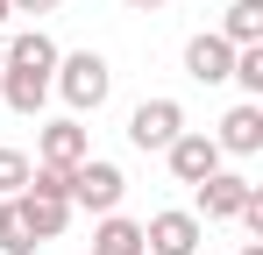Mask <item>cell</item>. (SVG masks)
Returning a JSON list of instances; mask_svg holds the SVG:
<instances>
[{
	"mask_svg": "<svg viewBox=\"0 0 263 255\" xmlns=\"http://www.w3.org/2000/svg\"><path fill=\"white\" fill-rule=\"evenodd\" d=\"M57 42L43 29H22V36H7V57H0V99L22 114V121H36L50 99V78H57Z\"/></svg>",
	"mask_w": 263,
	"mask_h": 255,
	"instance_id": "6da1fadb",
	"label": "cell"
},
{
	"mask_svg": "<svg viewBox=\"0 0 263 255\" xmlns=\"http://www.w3.org/2000/svg\"><path fill=\"white\" fill-rule=\"evenodd\" d=\"M50 92H57L71 114H100V107H107V92H114V64H107L100 50H71V57H57Z\"/></svg>",
	"mask_w": 263,
	"mask_h": 255,
	"instance_id": "7a4b0ae2",
	"label": "cell"
},
{
	"mask_svg": "<svg viewBox=\"0 0 263 255\" xmlns=\"http://www.w3.org/2000/svg\"><path fill=\"white\" fill-rule=\"evenodd\" d=\"M64 192H71V213H121L128 177H121V163H107V156H86L79 170H64Z\"/></svg>",
	"mask_w": 263,
	"mask_h": 255,
	"instance_id": "3957f363",
	"label": "cell"
},
{
	"mask_svg": "<svg viewBox=\"0 0 263 255\" xmlns=\"http://www.w3.org/2000/svg\"><path fill=\"white\" fill-rule=\"evenodd\" d=\"M92 156V128L79 114H64V121H36V163L43 170H79Z\"/></svg>",
	"mask_w": 263,
	"mask_h": 255,
	"instance_id": "277c9868",
	"label": "cell"
},
{
	"mask_svg": "<svg viewBox=\"0 0 263 255\" xmlns=\"http://www.w3.org/2000/svg\"><path fill=\"white\" fill-rule=\"evenodd\" d=\"M178 135H185V107H178L171 92H157V99H142V107L128 114V142L142 149V156H149V149L164 156V149H171Z\"/></svg>",
	"mask_w": 263,
	"mask_h": 255,
	"instance_id": "5b68a950",
	"label": "cell"
},
{
	"mask_svg": "<svg viewBox=\"0 0 263 255\" xmlns=\"http://www.w3.org/2000/svg\"><path fill=\"white\" fill-rule=\"evenodd\" d=\"M199 241H206V227H199V213L185 206H164L142 220V248L149 255H199Z\"/></svg>",
	"mask_w": 263,
	"mask_h": 255,
	"instance_id": "8992f818",
	"label": "cell"
},
{
	"mask_svg": "<svg viewBox=\"0 0 263 255\" xmlns=\"http://www.w3.org/2000/svg\"><path fill=\"white\" fill-rule=\"evenodd\" d=\"M185 78L192 85H228L235 78V42L220 36V29H199V36L185 42Z\"/></svg>",
	"mask_w": 263,
	"mask_h": 255,
	"instance_id": "52a82bcc",
	"label": "cell"
},
{
	"mask_svg": "<svg viewBox=\"0 0 263 255\" xmlns=\"http://www.w3.org/2000/svg\"><path fill=\"white\" fill-rule=\"evenodd\" d=\"M192 192H199V227H220V220H235V213H242V199H249V177H242V170H214V177H199V184H192Z\"/></svg>",
	"mask_w": 263,
	"mask_h": 255,
	"instance_id": "ba28073f",
	"label": "cell"
},
{
	"mask_svg": "<svg viewBox=\"0 0 263 255\" xmlns=\"http://www.w3.org/2000/svg\"><path fill=\"white\" fill-rule=\"evenodd\" d=\"M164 163H171V177H178V184H199V177H214V170L228 163V156H220V142H214V135L185 128L171 149H164Z\"/></svg>",
	"mask_w": 263,
	"mask_h": 255,
	"instance_id": "9c48e42d",
	"label": "cell"
},
{
	"mask_svg": "<svg viewBox=\"0 0 263 255\" xmlns=\"http://www.w3.org/2000/svg\"><path fill=\"white\" fill-rule=\"evenodd\" d=\"M214 142H220V156H256V149H263V99L228 107L220 128H214Z\"/></svg>",
	"mask_w": 263,
	"mask_h": 255,
	"instance_id": "30bf717a",
	"label": "cell"
},
{
	"mask_svg": "<svg viewBox=\"0 0 263 255\" xmlns=\"http://www.w3.org/2000/svg\"><path fill=\"white\" fill-rule=\"evenodd\" d=\"M92 255H149V248H142V220H128V213H100Z\"/></svg>",
	"mask_w": 263,
	"mask_h": 255,
	"instance_id": "8fae6325",
	"label": "cell"
},
{
	"mask_svg": "<svg viewBox=\"0 0 263 255\" xmlns=\"http://www.w3.org/2000/svg\"><path fill=\"white\" fill-rule=\"evenodd\" d=\"M220 36L235 42H263V0H228V14H220Z\"/></svg>",
	"mask_w": 263,
	"mask_h": 255,
	"instance_id": "7c38bea8",
	"label": "cell"
},
{
	"mask_svg": "<svg viewBox=\"0 0 263 255\" xmlns=\"http://www.w3.org/2000/svg\"><path fill=\"white\" fill-rule=\"evenodd\" d=\"M36 248H43V241L29 234V220H22L14 199H7V206H0V255H36Z\"/></svg>",
	"mask_w": 263,
	"mask_h": 255,
	"instance_id": "4fadbf2b",
	"label": "cell"
},
{
	"mask_svg": "<svg viewBox=\"0 0 263 255\" xmlns=\"http://www.w3.org/2000/svg\"><path fill=\"white\" fill-rule=\"evenodd\" d=\"M235 85H242L249 99H263V42H242V50H235Z\"/></svg>",
	"mask_w": 263,
	"mask_h": 255,
	"instance_id": "5bb4252c",
	"label": "cell"
},
{
	"mask_svg": "<svg viewBox=\"0 0 263 255\" xmlns=\"http://www.w3.org/2000/svg\"><path fill=\"white\" fill-rule=\"evenodd\" d=\"M29 156H22V149H7V142H0V199H14V192H22V184H29Z\"/></svg>",
	"mask_w": 263,
	"mask_h": 255,
	"instance_id": "9a60e30c",
	"label": "cell"
},
{
	"mask_svg": "<svg viewBox=\"0 0 263 255\" xmlns=\"http://www.w3.org/2000/svg\"><path fill=\"white\" fill-rule=\"evenodd\" d=\"M7 7H14V14H57L64 0H7Z\"/></svg>",
	"mask_w": 263,
	"mask_h": 255,
	"instance_id": "2e32d148",
	"label": "cell"
},
{
	"mask_svg": "<svg viewBox=\"0 0 263 255\" xmlns=\"http://www.w3.org/2000/svg\"><path fill=\"white\" fill-rule=\"evenodd\" d=\"M121 7H135V14H157V7H171V0H121Z\"/></svg>",
	"mask_w": 263,
	"mask_h": 255,
	"instance_id": "e0dca14e",
	"label": "cell"
},
{
	"mask_svg": "<svg viewBox=\"0 0 263 255\" xmlns=\"http://www.w3.org/2000/svg\"><path fill=\"white\" fill-rule=\"evenodd\" d=\"M242 255H263V241H242Z\"/></svg>",
	"mask_w": 263,
	"mask_h": 255,
	"instance_id": "ac0fdd59",
	"label": "cell"
},
{
	"mask_svg": "<svg viewBox=\"0 0 263 255\" xmlns=\"http://www.w3.org/2000/svg\"><path fill=\"white\" fill-rule=\"evenodd\" d=\"M7 14H14V7H7V0H0V22H7Z\"/></svg>",
	"mask_w": 263,
	"mask_h": 255,
	"instance_id": "d6986e66",
	"label": "cell"
}]
</instances>
